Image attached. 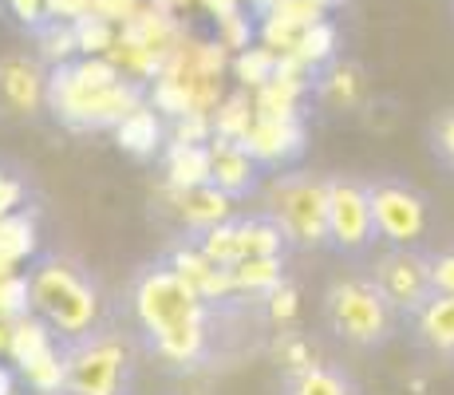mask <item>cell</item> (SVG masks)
<instances>
[{"label": "cell", "mask_w": 454, "mask_h": 395, "mask_svg": "<svg viewBox=\"0 0 454 395\" xmlns=\"http://www.w3.org/2000/svg\"><path fill=\"white\" fill-rule=\"evenodd\" d=\"M238 301H214L174 261H146L123 285L119 316L135 336L143 359L162 372L198 375L217 372L230 356V316Z\"/></svg>", "instance_id": "obj_1"}, {"label": "cell", "mask_w": 454, "mask_h": 395, "mask_svg": "<svg viewBox=\"0 0 454 395\" xmlns=\"http://www.w3.org/2000/svg\"><path fill=\"white\" fill-rule=\"evenodd\" d=\"M24 301L51 344L83 336L111 312L103 304L99 277L83 261L64 257V253H43L32 261L28 277H24Z\"/></svg>", "instance_id": "obj_2"}, {"label": "cell", "mask_w": 454, "mask_h": 395, "mask_svg": "<svg viewBox=\"0 0 454 395\" xmlns=\"http://www.w3.org/2000/svg\"><path fill=\"white\" fill-rule=\"evenodd\" d=\"M56 395H138L143 352H138L119 309H111L83 336L56 344Z\"/></svg>", "instance_id": "obj_3"}, {"label": "cell", "mask_w": 454, "mask_h": 395, "mask_svg": "<svg viewBox=\"0 0 454 395\" xmlns=\"http://www.w3.org/2000/svg\"><path fill=\"white\" fill-rule=\"evenodd\" d=\"M320 332L332 348L344 356H380L399 340V316L380 293L368 265H356L348 273L332 277L320 293L317 309Z\"/></svg>", "instance_id": "obj_4"}, {"label": "cell", "mask_w": 454, "mask_h": 395, "mask_svg": "<svg viewBox=\"0 0 454 395\" xmlns=\"http://www.w3.org/2000/svg\"><path fill=\"white\" fill-rule=\"evenodd\" d=\"M135 91L123 87L119 72L103 64L59 67L48 75V107L72 127H103L130 115Z\"/></svg>", "instance_id": "obj_5"}, {"label": "cell", "mask_w": 454, "mask_h": 395, "mask_svg": "<svg viewBox=\"0 0 454 395\" xmlns=\"http://www.w3.org/2000/svg\"><path fill=\"white\" fill-rule=\"evenodd\" d=\"M368 178V201H372V225L375 245H431L439 230L434 201L419 182L403 174H364Z\"/></svg>", "instance_id": "obj_6"}, {"label": "cell", "mask_w": 454, "mask_h": 395, "mask_svg": "<svg viewBox=\"0 0 454 395\" xmlns=\"http://www.w3.org/2000/svg\"><path fill=\"white\" fill-rule=\"evenodd\" d=\"M328 182V201H325V245L336 261L348 265H368L375 245V225H372V201H368V178L364 174H325Z\"/></svg>", "instance_id": "obj_7"}, {"label": "cell", "mask_w": 454, "mask_h": 395, "mask_svg": "<svg viewBox=\"0 0 454 395\" xmlns=\"http://www.w3.org/2000/svg\"><path fill=\"white\" fill-rule=\"evenodd\" d=\"M325 201H328L325 174L293 170V174H273L265 182V209L285 225L296 253L325 245Z\"/></svg>", "instance_id": "obj_8"}, {"label": "cell", "mask_w": 454, "mask_h": 395, "mask_svg": "<svg viewBox=\"0 0 454 395\" xmlns=\"http://www.w3.org/2000/svg\"><path fill=\"white\" fill-rule=\"evenodd\" d=\"M368 273L375 277L380 293L387 296V304L395 309L399 324L434 296L431 245H387V249H375L368 261Z\"/></svg>", "instance_id": "obj_9"}, {"label": "cell", "mask_w": 454, "mask_h": 395, "mask_svg": "<svg viewBox=\"0 0 454 395\" xmlns=\"http://www.w3.org/2000/svg\"><path fill=\"white\" fill-rule=\"evenodd\" d=\"M399 340L407 344L419 364L427 367H454V293H434L419 312H411L399 328Z\"/></svg>", "instance_id": "obj_10"}, {"label": "cell", "mask_w": 454, "mask_h": 395, "mask_svg": "<svg viewBox=\"0 0 454 395\" xmlns=\"http://www.w3.org/2000/svg\"><path fill=\"white\" fill-rule=\"evenodd\" d=\"M48 107V72L36 56H0V115L32 119Z\"/></svg>", "instance_id": "obj_11"}, {"label": "cell", "mask_w": 454, "mask_h": 395, "mask_svg": "<svg viewBox=\"0 0 454 395\" xmlns=\"http://www.w3.org/2000/svg\"><path fill=\"white\" fill-rule=\"evenodd\" d=\"M206 186H214L225 201H246L265 190V166L249 146L214 143L206 154Z\"/></svg>", "instance_id": "obj_12"}, {"label": "cell", "mask_w": 454, "mask_h": 395, "mask_svg": "<svg viewBox=\"0 0 454 395\" xmlns=\"http://www.w3.org/2000/svg\"><path fill=\"white\" fill-rule=\"evenodd\" d=\"M277 395H368L344 359H293L277 375Z\"/></svg>", "instance_id": "obj_13"}, {"label": "cell", "mask_w": 454, "mask_h": 395, "mask_svg": "<svg viewBox=\"0 0 454 395\" xmlns=\"http://www.w3.org/2000/svg\"><path fill=\"white\" fill-rule=\"evenodd\" d=\"M423 143H427V158L454 182V107H442L427 119Z\"/></svg>", "instance_id": "obj_14"}, {"label": "cell", "mask_w": 454, "mask_h": 395, "mask_svg": "<svg viewBox=\"0 0 454 395\" xmlns=\"http://www.w3.org/2000/svg\"><path fill=\"white\" fill-rule=\"evenodd\" d=\"M431 288L454 293V241H431Z\"/></svg>", "instance_id": "obj_15"}, {"label": "cell", "mask_w": 454, "mask_h": 395, "mask_svg": "<svg viewBox=\"0 0 454 395\" xmlns=\"http://www.w3.org/2000/svg\"><path fill=\"white\" fill-rule=\"evenodd\" d=\"M450 16H454V0H450Z\"/></svg>", "instance_id": "obj_16"}, {"label": "cell", "mask_w": 454, "mask_h": 395, "mask_svg": "<svg viewBox=\"0 0 454 395\" xmlns=\"http://www.w3.org/2000/svg\"><path fill=\"white\" fill-rule=\"evenodd\" d=\"M174 395H178V391H174Z\"/></svg>", "instance_id": "obj_17"}]
</instances>
